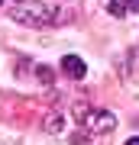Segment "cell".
<instances>
[{
	"mask_svg": "<svg viewBox=\"0 0 139 145\" xmlns=\"http://www.w3.org/2000/svg\"><path fill=\"white\" fill-rule=\"evenodd\" d=\"M62 71L68 74V78L81 81L84 74H88V65H84V61H81V58H78V55H65V58H62Z\"/></svg>",
	"mask_w": 139,
	"mask_h": 145,
	"instance_id": "3957f363",
	"label": "cell"
},
{
	"mask_svg": "<svg viewBox=\"0 0 139 145\" xmlns=\"http://www.w3.org/2000/svg\"><path fill=\"white\" fill-rule=\"evenodd\" d=\"M42 126H45V132H58V129H62V116H58V113H49Z\"/></svg>",
	"mask_w": 139,
	"mask_h": 145,
	"instance_id": "5b68a950",
	"label": "cell"
},
{
	"mask_svg": "<svg viewBox=\"0 0 139 145\" xmlns=\"http://www.w3.org/2000/svg\"><path fill=\"white\" fill-rule=\"evenodd\" d=\"M107 10H110V16H117V20H120V16H126L129 3H126V0H110V3H107Z\"/></svg>",
	"mask_w": 139,
	"mask_h": 145,
	"instance_id": "277c9868",
	"label": "cell"
},
{
	"mask_svg": "<svg viewBox=\"0 0 139 145\" xmlns=\"http://www.w3.org/2000/svg\"><path fill=\"white\" fill-rule=\"evenodd\" d=\"M126 3H129V10H133V13H139V0H126Z\"/></svg>",
	"mask_w": 139,
	"mask_h": 145,
	"instance_id": "8992f818",
	"label": "cell"
},
{
	"mask_svg": "<svg viewBox=\"0 0 139 145\" xmlns=\"http://www.w3.org/2000/svg\"><path fill=\"white\" fill-rule=\"evenodd\" d=\"M10 16H13L16 23H26V26H36V29L52 26V23H55V10H52V7H45V3L13 7V10H10Z\"/></svg>",
	"mask_w": 139,
	"mask_h": 145,
	"instance_id": "6da1fadb",
	"label": "cell"
},
{
	"mask_svg": "<svg viewBox=\"0 0 139 145\" xmlns=\"http://www.w3.org/2000/svg\"><path fill=\"white\" fill-rule=\"evenodd\" d=\"M84 123H88L91 132H110V129L117 126V116L110 113V110H91Z\"/></svg>",
	"mask_w": 139,
	"mask_h": 145,
	"instance_id": "7a4b0ae2",
	"label": "cell"
},
{
	"mask_svg": "<svg viewBox=\"0 0 139 145\" xmlns=\"http://www.w3.org/2000/svg\"><path fill=\"white\" fill-rule=\"evenodd\" d=\"M126 145H139V135H133V139H126Z\"/></svg>",
	"mask_w": 139,
	"mask_h": 145,
	"instance_id": "52a82bcc",
	"label": "cell"
}]
</instances>
